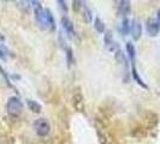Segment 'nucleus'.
Instances as JSON below:
<instances>
[{"label": "nucleus", "mask_w": 160, "mask_h": 144, "mask_svg": "<svg viewBox=\"0 0 160 144\" xmlns=\"http://www.w3.org/2000/svg\"><path fill=\"white\" fill-rule=\"evenodd\" d=\"M80 12L82 13V17L86 21V23H90L93 21V12H92V10H90L87 2L82 1V7H81Z\"/></svg>", "instance_id": "9d476101"}, {"label": "nucleus", "mask_w": 160, "mask_h": 144, "mask_svg": "<svg viewBox=\"0 0 160 144\" xmlns=\"http://www.w3.org/2000/svg\"><path fill=\"white\" fill-rule=\"evenodd\" d=\"M60 24H62V28H63V31L65 32V36L68 37H75L76 36V31H75V28H73V23L71 22V19L68 16H63L60 19Z\"/></svg>", "instance_id": "39448f33"}, {"label": "nucleus", "mask_w": 160, "mask_h": 144, "mask_svg": "<svg viewBox=\"0 0 160 144\" xmlns=\"http://www.w3.org/2000/svg\"><path fill=\"white\" fill-rule=\"evenodd\" d=\"M157 22L159 24V28H160V8L158 10V12H157Z\"/></svg>", "instance_id": "aec40b11"}, {"label": "nucleus", "mask_w": 160, "mask_h": 144, "mask_svg": "<svg viewBox=\"0 0 160 144\" xmlns=\"http://www.w3.org/2000/svg\"><path fill=\"white\" fill-rule=\"evenodd\" d=\"M17 6L21 8L22 11H24L25 13H29V11H30V1H18L16 2Z\"/></svg>", "instance_id": "f3484780"}, {"label": "nucleus", "mask_w": 160, "mask_h": 144, "mask_svg": "<svg viewBox=\"0 0 160 144\" xmlns=\"http://www.w3.org/2000/svg\"><path fill=\"white\" fill-rule=\"evenodd\" d=\"M131 76H132V78H134V80L136 82L137 84L140 85V87H142V88L144 89H148V85L146 84L143 82V79L141 78V76L138 74V72H137V69H136V65H135V63L134 64H131Z\"/></svg>", "instance_id": "9b49d317"}, {"label": "nucleus", "mask_w": 160, "mask_h": 144, "mask_svg": "<svg viewBox=\"0 0 160 144\" xmlns=\"http://www.w3.org/2000/svg\"><path fill=\"white\" fill-rule=\"evenodd\" d=\"M146 31H147V34H148L149 36H152V37L157 36V35L159 34L160 28L155 18L149 17V18L146 21Z\"/></svg>", "instance_id": "0eeeda50"}, {"label": "nucleus", "mask_w": 160, "mask_h": 144, "mask_svg": "<svg viewBox=\"0 0 160 144\" xmlns=\"http://www.w3.org/2000/svg\"><path fill=\"white\" fill-rule=\"evenodd\" d=\"M116 7H117V12L119 16H123V18H128L131 12V2L128 0L116 1Z\"/></svg>", "instance_id": "423d86ee"}, {"label": "nucleus", "mask_w": 160, "mask_h": 144, "mask_svg": "<svg viewBox=\"0 0 160 144\" xmlns=\"http://www.w3.org/2000/svg\"><path fill=\"white\" fill-rule=\"evenodd\" d=\"M125 49H127V53H128V56L130 59V64H134L135 59H136V48L134 46V43L132 42H127Z\"/></svg>", "instance_id": "f8f14e48"}, {"label": "nucleus", "mask_w": 160, "mask_h": 144, "mask_svg": "<svg viewBox=\"0 0 160 144\" xmlns=\"http://www.w3.org/2000/svg\"><path fill=\"white\" fill-rule=\"evenodd\" d=\"M34 130L39 137H47L51 132V124L45 118L36 119L34 121Z\"/></svg>", "instance_id": "7ed1b4c3"}, {"label": "nucleus", "mask_w": 160, "mask_h": 144, "mask_svg": "<svg viewBox=\"0 0 160 144\" xmlns=\"http://www.w3.org/2000/svg\"><path fill=\"white\" fill-rule=\"evenodd\" d=\"M27 104H28V108L32 111V113H40L42 111V106H41L38 101L35 100H27Z\"/></svg>", "instance_id": "ddd939ff"}, {"label": "nucleus", "mask_w": 160, "mask_h": 144, "mask_svg": "<svg viewBox=\"0 0 160 144\" xmlns=\"http://www.w3.org/2000/svg\"><path fill=\"white\" fill-rule=\"evenodd\" d=\"M65 55H66V61H68V66L71 67L72 65L75 64V56H73V52H72L71 47L65 48Z\"/></svg>", "instance_id": "2eb2a0df"}, {"label": "nucleus", "mask_w": 160, "mask_h": 144, "mask_svg": "<svg viewBox=\"0 0 160 144\" xmlns=\"http://www.w3.org/2000/svg\"><path fill=\"white\" fill-rule=\"evenodd\" d=\"M6 111L8 114L11 117H19L23 112V102L21 101V98L18 96H11L8 100L6 103Z\"/></svg>", "instance_id": "f03ea898"}, {"label": "nucleus", "mask_w": 160, "mask_h": 144, "mask_svg": "<svg viewBox=\"0 0 160 144\" xmlns=\"http://www.w3.org/2000/svg\"><path fill=\"white\" fill-rule=\"evenodd\" d=\"M8 49L5 47L4 43H0V59L1 60H6V55H8Z\"/></svg>", "instance_id": "a211bd4d"}, {"label": "nucleus", "mask_w": 160, "mask_h": 144, "mask_svg": "<svg viewBox=\"0 0 160 144\" xmlns=\"http://www.w3.org/2000/svg\"><path fill=\"white\" fill-rule=\"evenodd\" d=\"M72 103H73V107H75L76 111H78V112H83L84 111V98H83V95L80 93V90H77L73 94Z\"/></svg>", "instance_id": "1a4fd4ad"}, {"label": "nucleus", "mask_w": 160, "mask_h": 144, "mask_svg": "<svg viewBox=\"0 0 160 144\" xmlns=\"http://www.w3.org/2000/svg\"><path fill=\"white\" fill-rule=\"evenodd\" d=\"M104 43H105V47L107 50L112 52V53H117L118 50L120 49L119 43L117 41L113 39V34L111 30H107L105 31V36H104Z\"/></svg>", "instance_id": "20e7f679"}, {"label": "nucleus", "mask_w": 160, "mask_h": 144, "mask_svg": "<svg viewBox=\"0 0 160 144\" xmlns=\"http://www.w3.org/2000/svg\"><path fill=\"white\" fill-rule=\"evenodd\" d=\"M57 4H59V7L60 10L64 12L65 15H68V5H66V1H63V0H58Z\"/></svg>", "instance_id": "6ab92c4d"}, {"label": "nucleus", "mask_w": 160, "mask_h": 144, "mask_svg": "<svg viewBox=\"0 0 160 144\" xmlns=\"http://www.w3.org/2000/svg\"><path fill=\"white\" fill-rule=\"evenodd\" d=\"M4 42H5V37L2 34H0V43H4Z\"/></svg>", "instance_id": "412c9836"}, {"label": "nucleus", "mask_w": 160, "mask_h": 144, "mask_svg": "<svg viewBox=\"0 0 160 144\" xmlns=\"http://www.w3.org/2000/svg\"><path fill=\"white\" fill-rule=\"evenodd\" d=\"M130 34L134 41H138L142 36V24L137 19H132L130 25Z\"/></svg>", "instance_id": "6e6552de"}, {"label": "nucleus", "mask_w": 160, "mask_h": 144, "mask_svg": "<svg viewBox=\"0 0 160 144\" xmlns=\"http://www.w3.org/2000/svg\"><path fill=\"white\" fill-rule=\"evenodd\" d=\"M30 4H32V6L34 7V15L38 25L42 30L56 31V21L51 10L43 7L40 1H30Z\"/></svg>", "instance_id": "f257e3e1"}, {"label": "nucleus", "mask_w": 160, "mask_h": 144, "mask_svg": "<svg viewBox=\"0 0 160 144\" xmlns=\"http://www.w3.org/2000/svg\"><path fill=\"white\" fill-rule=\"evenodd\" d=\"M130 22H129L128 18H123L122 21V24H120V32L123 36H127L130 34Z\"/></svg>", "instance_id": "4468645a"}, {"label": "nucleus", "mask_w": 160, "mask_h": 144, "mask_svg": "<svg viewBox=\"0 0 160 144\" xmlns=\"http://www.w3.org/2000/svg\"><path fill=\"white\" fill-rule=\"evenodd\" d=\"M94 28L99 34H104L105 32V23L99 16H96L95 19H94Z\"/></svg>", "instance_id": "dca6fc26"}]
</instances>
